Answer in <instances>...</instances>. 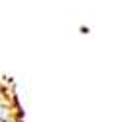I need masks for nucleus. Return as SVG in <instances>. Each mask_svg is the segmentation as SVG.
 I'll use <instances>...</instances> for the list:
<instances>
[]
</instances>
